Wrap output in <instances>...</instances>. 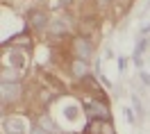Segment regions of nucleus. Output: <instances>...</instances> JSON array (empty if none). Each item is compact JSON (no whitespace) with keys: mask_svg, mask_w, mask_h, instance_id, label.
<instances>
[{"mask_svg":"<svg viewBox=\"0 0 150 134\" xmlns=\"http://www.w3.org/2000/svg\"><path fill=\"white\" fill-rule=\"evenodd\" d=\"M84 114L89 116V121H109V118H112L109 109H107V102H103V100L86 102L84 105Z\"/></svg>","mask_w":150,"mask_h":134,"instance_id":"f257e3e1","label":"nucleus"},{"mask_svg":"<svg viewBox=\"0 0 150 134\" xmlns=\"http://www.w3.org/2000/svg\"><path fill=\"white\" fill-rule=\"evenodd\" d=\"M0 93H2V102L9 105V102H18L23 96V86L18 80H11V82H2L0 84Z\"/></svg>","mask_w":150,"mask_h":134,"instance_id":"f03ea898","label":"nucleus"},{"mask_svg":"<svg viewBox=\"0 0 150 134\" xmlns=\"http://www.w3.org/2000/svg\"><path fill=\"white\" fill-rule=\"evenodd\" d=\"M73 55L77 59H86V61H89V59L93 57V43H91V39L82 37V34L75 37L73 39Z\"/></svg>","mask_w":150,"mask_h":134,"instance_id":"7ed1b4c3","label":"nucleus"},{"mask_svg":"<svg viewBox=\"0 0 150 134\" xmlns=\"http://www.w3.org/2000/svg\"><path fill=\"white\" fill-rule=\"evenodd\" d=\"M2 130H5V134H25L28 127H25V121L21 116H7L2 123Z\"/></svg>","mask_w":150,"mask_h":134,"instance_id":"20e7f679","label":"nucleus"},{"mask_svg":"<svg viewBox=\"0 0 150 134\" xmlns=\"http://www.w3.org/2000/svg\"><path fill=\"white\" fill-rule=\"evenodd\" d=\"M28 25H30V28H34V30H46L48 28V14L43 9H30Z\"/></svg>","mask_w":150,"mask_h":134,"instance_id":"39448f33","label":"nucleus"},{"mask_svg":"<svg viewBox=\"0 0 150 134\" xmlns=\"http://www.w3.org/2000/svg\"><path fill=\"white\" fill-rule=\"evenodd\" d=\"M84 134H116L112 127V121H89L84 127Z\"/></svg>","mask_w":150,"mask_h":134,"instance_id":"423d86ee","label":"nucleus"},{"mask_svg":"<svg viewBox=\"0 0 150 134\" xmlns=\"http://www.w3.org/2000/svg\"><path fill=\"white\" fill-rule=\"evenodd\" d=\"M71 75H73L75 80H84V77H89V61L75 57L73 61H71Z\"/></svg>","mask_w":150,"mask_h":134,"instance_id":"0eeeda50","label":"nucleus"},{"mask_svg":"<svg viewBox=\"0 0 150 134\" xmlns=\"http://www.w3.org/2000/svg\"><path fill=\"white\" fill-rule=\"evenodd\" d=\"M68 23H66L64 18H55V20H50V25H48V34L50 37H55V39H59V37H66L68 34Z\"/></svg>","mask_w":150,"mask_h":134,"instance_id":"6e6552de","label":"nucleus"},{"mask_svg":"<svg viewBox=\"0 0 150 134\" xmlns=\"http://www.w3.org/2000/svg\"><path fill=\"white\" fill-rule=\"evenodd\" d=\"M9 64H11V66H16V68H21L23 64H25V55L18 52V50H11V52H9Z\"/></svg>","mask_w":150,"mask_h":134,"instance_id":"1a4fd4ad","label":"nucleus"},{"mask_svg":"<svg viewBox=\"0 0 150 134\" xmlns=\"http://www.w3.org/2000/svg\"><path fill=\"white\" fill-rule=\"evenodd\" d=\"M77 114H80V109H77V107H66V109H64V116L68 118V121H75Z\"/></svg>","mask_w":150,"mask_h":134,"instance_id":"9d476101","label":"nucleus"},{"mask_svg":"<svg viewBox=\"0 0 150 134\" xmlns=\"http://www.w3.org/2000/svg\"><path fill=\"white\" fill-rule=\"evenodd\" d=\"M30 134H50V132H48V130H46V127H43V125H32V127H30Z\"/></svg>","mask_w":150,"mask_h":134,"instance_id":"9b49d317","label":"nucleus"},{"mask_svg":"<svg viewBox=\"0 0 150 134\" xmlns=\"http://www.w3.org/2000/svg\"><path fill=\"white\" fill-rule=\"evenodd\" d=\"M132 105H134V109L139 111V116L143 114V109H141V102H139V98H137V96H132Z\"/></svg>","mask_w":150,"mask_h":134,"instance_id":"f8f14e48","label":"nucleus"},{"mask_svg":"<svg viewBox=\"0 0 150 134\" xmlns=\"http://www.w3.org/2000/svg\"><path fill=\"white\" fill-rule=\"evenodd\" d=\"M96 2H98V7H109V5H112V0H96Z\"/></svg>","mask_w":150,"mask_h":134,"instance_id":"ddd939ff","label":"nucleus"},{"mask_svg":"<svg viewBox=\"0 0 150 134\" xmlns=\"http://www.w3.org/2000/svg\"><path fill=\"white\" fill-rule=\"evenodd\" d=\"M125 61H127V59H125V57H121V59H118V68H121V71H123V68H125Z\"/></svg>","mask_w":150,"mask_h":134,"instance_id":"4468645a","label":"nucleus"},{"mask_svg":"<svg viewBox=\"0 0 150 134\" xmlns=\"http://www.w3.org/2000/svg\"><path fill=\"white\" fill-rule=\"evenodd\" d=\"M141 34H150V25H146V28L141 30Z\"/></svg>","mask_w":150,"mask_h":134,"instance_id":"2eb2a0df","label":"nucleus"},{"mask_svg":"<svg viewBox=\"0 0 150 134\" xmlns=\"http://www.w3.org/2000/svg\"><path fill=\"white\" fill-rule=\"evenodd\" d=\"M71 2H73V0H62V5H71Z\"/></svg>","mask_w":150,"mask_h":134,"instance_id":"dca6fc26","label":"nucleus"}]
</instances>
